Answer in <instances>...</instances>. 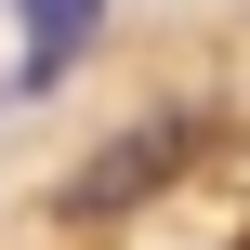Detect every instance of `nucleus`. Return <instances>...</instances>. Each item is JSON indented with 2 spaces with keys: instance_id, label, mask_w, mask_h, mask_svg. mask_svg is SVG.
<instances>
[{
  "instance_id": "nucleus-1",
  "label": "nucleus",
  "mask_w": 250,
  "mask_h": 250,
  "mask_svg": "<svg viewBox=\"0 0 250 250\" xmlns=\"http://www.w3.org/2000/svg\"><path fill=\"white\" fill-rule=\"evenodd\" d=\"M185 145H198V119H185V105H171L158 132H119V145H105L92 171H66V211H79V224H105V211H119V198H145V185H158V171L185 158Z\"/></svg>"
},
{
  "instance_id": "nucleus-2",
  "label": "nucleus",
  "mask_w": 250,
  "mask_h": 250,
  "mask_svg": "<svg viewBox=\"0 0 250 250\" xmlns=\"http://www.w3.org/2000/svg\"><path fill=\"white\" fill-rule=\"evenodd\" d=\"M105 40V0H13V92H53Z\"/></svg>"
}]
</instances>
